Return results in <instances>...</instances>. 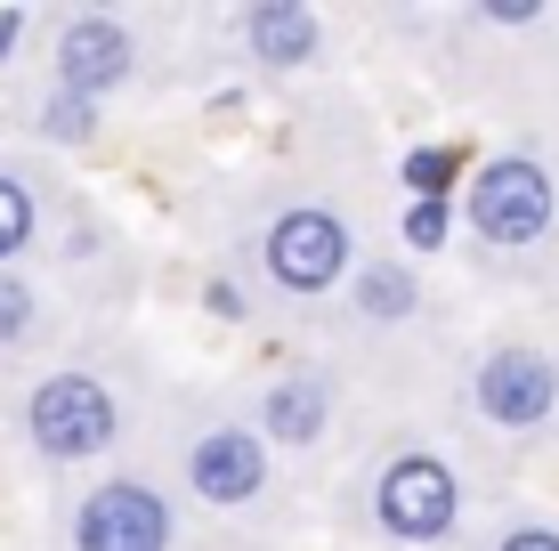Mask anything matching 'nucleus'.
<instances>
[{
	"instance_id": "obj_1",
	"label": "nucleus",
	"mask_w": 559,
	"mask_h": 551,
	"mask_svg": "<svg viewBox=\"0 0 559 551\" xmlns=\"http://www.w3.org/2000/svg\"><path fill=\"white\" fill-rule=\"evenodd\" d=\"M25 430L57 463L98 454V446H114V397H106V382H90V373H49V382L33 390V406H25Z\"/></svg>"
},
{
	"instance_id": "obj_2",
	"label": "nucleus",
	"mask_w": 559,
	"mask_h": 551,
	"mask_svg": "<svg viewBox=\"0 0 559 551\" xmlns=\"http://www.w3.org/2000/svg\"><path fill=\"white\" fill-rule=\"evenodd\" d=\"M373 511H381V527L390 536H406V543H430V536H447L454 527V470L438 463V454H397L390 470H381V487H373Z\"/></svg>"
},
{
	"instance_id": "obj_3",
	"label": "nucleus",
	"mask_w": 559,
	"mask_h": 551,
	"mask_svg": "<svg viewBox=\"0 0 559 551\" xmlns=\"http://www.w3.org/2000/svg\"><path fill=\"white\" fill-rule=\"evenodd\" d=\"M471 227L487 243H535L551 227V179L527 155L487 163V170H478V187H471Z\"/></svg>"
},
{
	"instance_id": "obj_4",
	"label": "nucleus",
	"mask_w": 559,
	"mask_h": 551,
	"mask_svg": "<svg viewBox=\"0 0 559 551\" xmlns=\"http://www.w3.org/2000/svg\"><path fill=\"white\" fill-rule=\"evenodd\" d=\"M73 551H170V511L154 487L122 479V487H98L73 519Z\"/></svg>"
},
{
	"instance_id": "obj_5",
	"label": "nucleus",
	"mask_w": 559,
	"mask_h": 551,
	"mask_svg": "<svg viewBox=\"0 0 559 551\" xmlns=\"http://www.w3.org/2000/svg\"><path fill=\"white\" fill-rule=\"evenodd\" d=\"M341 268H349V227L333 212H284L267 227V276L284 292H324Z\"/></svg>"
},
{
	"instance_id": "obj_6",
	"label": "nucleus",
	"mask_w": 559,
	"mask_h": 551,
	"mask_svg": "<svg viewBox=\"0 0 559 551\" xmlns=\"http://www.w3.org/2000/svg\"><path fill=\"white\" fill-rule=\"evenodd\" d=\"M551 406H559L551 357H535V349H495L487 366H478V414H487V422L527 430V422H544Z\"/></svg>"
},
{
	"instance_id": "obj_7",
	"label": "nucleus",
	"mask_w": 559,
	"mask_h": 551,
	"mask_svg": "<svg viewBox=\"0 0 559 551\" xmlns=\"http://www.w3.org/2000/svg\"><path fill=\"white\" fill-rule=\"evenodd\" d=\"M130 65H139V49H130V33L114 25V16H73L66 41H57V82H66V98H98V89L130 82Z\"/></svg>"
},
{
	"instance_id": "obj_8",
	"label": "nucleus",
	"mask_w": 559,
	"mask_h": 551,
	"mask_svg": "<svg viewBox=\"0 0 559 551\" xmlns=\"http://www.w3.org/2000/svg\"><path fill=\"white\" fill-rule=\"evenodd\" d=\"M187 479H195L203 503H252L267 487V446L243 439V430H211V439L187 454Z\"/></svg>"
},
{
	"instance_id": "obj_9",
	"label": "nucleus",
	"mask_w": 559,
	"mask_h": 551,
	"mask_svg": "<svg viewBox=\"0 0 559 551\" xmlns=\"http://www.w3.org/2000/svg\"><path fill=\"white\" fill-rule=\"evenodd\" d=\"M324 414H333V382H324V373H293V382L267 390L260 422H267V439H276V446H308L324 430Z\"/></svg>"
},
{
	"instance_id": "obj_10",
	"label": "nucleus",
	"mask_w": 559,
	"mask_h": 551,
	"mask_svg": "<svg viewBox=\"0 0 559 551\" xmlns=\"http://www.w3.org/2000/svg\"><path fill=\"white\" fill-rule=\"evenodd\" d=\"M243 33H252V49L276 57V65H308V57H317V9H300V0H267V9H252Z\"/></svg>"
},
{
	"instance_id": "obj_11",
	"label": "nucleus",
	"mask_w": 559,
	"mask_h": 551,
	"mask_svg": "<svg viewBox=\"0 0 559 551\" xmlns=\"http://www.w3.org/2000/svg\"><path fill=\"white\" fill-rule=\"evenodd\" d=\"M406 187L421 203H447V187H454V155L447 146H421V155H406Z\"/></svg>"
},
{
	"instance_id": "obj_12",
	"label": "nucleus",
	"mask_w": 559,
	"mask_h": 551,
	"mask_svg": "<svg viewBox=\"0 0 559 551\" xmlns=\"http://www.w3.org/2000/svg\"><path fill=\"white\" fill-rule=\"evenodd\" d=\"M25 243H33V195L16 179H0V260L25 252Z\"/></svg>"
},
{
	"instance_id": "obj_13",
	"label": "nucleus",
	"mask_w": 559,
	"mask_h": 551,
	"mask_svg": "<svg viewBox=\"0 0 559 551\" xmlns=\"http://www.w3.org/2000/svg\"><path fill=\"white\" fill-rule=\"evenodd\" d=\"M406 309H414V276H397V268L365 276V316H406Z\"/></svg>"
},
{
	"instance_id": "obj_14",
	"label": "nucleus",
	"mask_w": 559,
	"mask_h": 551,
	"mask_svg": "<svg viewBox=\"0 0 559 551\" xmlns=\"http://www.w3.org/2000/svg\"><path fill=\"white\" fill-rule=\"evenodd\" d=\"M41 122H49V139H90V130H98V113H90L82 98H66V89H57Z\"/></svg>"
},
{
	"instance_id": "obj_15",
	"label": "nucleus",
	"mask_w": 559,
	"mask_h": 551,
	"mask_svg": "<svg viewBox=\"0 0 559 551\" xmlns=\"http://www.w3.org/2000/svg\"><path fill=\"white\" fill-rule=\"evenodd\" d=\"M406 243L414 252H438V243H447V203H414L406 212Z\"/></svg>"
},
{
	"instance_id": "obj_16",
	"label": "nucleus",
	"mask_w": 559,
	"mask_h": 551,
	"mask_svg": "<svg viewBox=\"0 0 559 551\" xmlns=\"http://www.w3.org/2000/svg\"><path fill=\"white\" fill-rule=\"evenodd\" d=\"M25 316H33V292H25L16 276H0V340L25 333Z\"/></svg>"
},
{
	"instance_id": "obj_17",
	"label": "nucleus",
	"mask_w": 559,
	"mask_h": 551,
	"mask_svg": "<svg viewBox=\"0 0 559 551\" xmlns=\"http://www.w3.org/2000/svg\"><path fill=\"white\" fill-rule=\"evenodd\" d=\"M503 551H559L551 527H519V536H503Z\"/></svg>"
},
{
	"instance_id": "obj_18",
	"label": "nucleus",
	"mask_w": 559,
	"mask_h": 551,
	"mask_svg": "<svg viewBox=\"0 0 559 551\" xmlns=\"http://www.w3.org/2000/svg\"><path fill=\"white\" fill-rule=\"evenodd\" d=\"M16 33H25V16H16V9H0V57L16 49Z\"/></svg>"
}]
</instances>
